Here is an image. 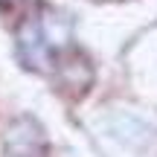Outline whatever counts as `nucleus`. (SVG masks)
Here are the masks:
<instances>
[{
	"label": "nucleus",
	"instance_id": "obj_1",
	"mask_svg": "<svg viewBox=\"0 0 157 157\" xmlns=\"http://www.w3.org/2000/svg\"><path fill=\"white\" fill-rule=\"evenodd\" d=\"M3 3H17V0H3Z\"/></svg>",
	"mask_w": 157,
	"mask_h": 157
}]
</instances>
